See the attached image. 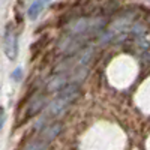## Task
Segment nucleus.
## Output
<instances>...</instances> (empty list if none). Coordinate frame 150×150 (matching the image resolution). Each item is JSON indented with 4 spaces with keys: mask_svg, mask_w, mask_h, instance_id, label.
Returning a JSON list of instances; mask_svg holds the SVG:
<instances>
[{
    "mask_svg": "<svg viewBox=\"0 0 150 150\" xmlns=\"http://www.w3.org/2000/svg\"><path fill=\"white\" fill-rule=\"evenodd\" d=\"M62 129H63V125H62L60 122H54V123H51V125H48V126H45V129L42 131V134H41L39 138H41L44 143L50 144V143H51L56 137L62 132Z\"/></svg>",
    "mask_w": 150,
    "mask_h": 150,
    "instance_id": "3",
    "label": "nucleus"
},
{
    "mask_svg": "<svg viewBox=\"0 0 150 150\" xmlns=\"http://www.w3.org/2000/svg\"><path fill=\"white\" fill-rule=\"evenodd\" d=\"M50 2H53V0H35V2L30 5L29 12H27L29 18H30V20H36L38 15H39L41 12L47 8V5H48Z\"/></svg>",
    "mask_w": 150,
    "mask_h": 150,
    "instance_id": "4",
    "label": "nucleus"
},
{
    "mask_svg": "<svg viewBox=\"0 0 150 150\" xmlns=\"http://www.w3.org/2000/svg\"><path fill=\"white\" fill-rule=\"evenodd\" d=\"M18 38H17V32L12 29L11 26L6 29V35H5V53L6 56L14 60L17 57V51H18Z\"/></svg>",
    "mask_w": 150,
    "mask_h": 150,
    "instance_id": "2",
    "label": "nucleus"
},
{
    "mask_svg": "<svg viewBox=\"0 0 150 150\" xmlns=\"http://www.w3.org/2000/svg\"><path fill=\"white\" fill-rule=\"evenodd\" d=\"M47 143H44L41 138H38V140H35V141H32L26 149H24V150H45L47 149Z\"/></svg>",
    "mask_w": 150,
    "mask_h": 150,
    "instance_id": "5",
    "label": "nucleus"
},
{
    "mask_svg": "<svg viewBox=\"0 0 150 150\" xmlns=\"http://www.w3.org/2000/svg\"><path fill=\"white\" fill-rule=\"evenodd\" d=\"M78 95H80L78 84H74V83L66 84L63 89H60V95L48 105L47 116H59L78 98Z\"/></svg>",
    "mask_w": 150,
    "mask_h": 150,
    "instance_id": "1",
    "label": "nucleus"
}]
</instances>
